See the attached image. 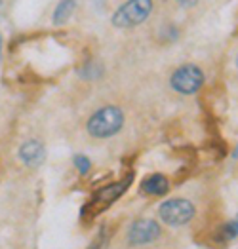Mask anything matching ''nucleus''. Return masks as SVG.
Returning a JSON list of instances; mask_svg holds the SVG:
<instances>
[{"mask_svg":"<svg viewBox=\"0 0 238 249\" xmlns=\"http://www.w3.org/2000/svg\"><path fill=\"white\" fill-rule=\"evenodd\" d=\"M168 190V179L164 175H152L149 179H145L143 183V192L151 194V196H160Z\"/></svg>","mask_w":238,"mask_h":249,"instance_id":"nucleus-8","label":"nucleus"},{"mask_svg":"<svg viewBox=\"0 0 238 249\" xmlns=\"http://www.w3.org/2000/svg\"><path fill=\"white\" fill-rule=\"evenodd\" d=\"M152 0H128L122 4L114 16H112V25L118 29H131L141 25L143 21L151 16Z\"/></svg>","mask_w":238,"mask_h":249,"instance_id":"nucleus-2","label":"nucleus"},{"mask_svg":"<svg viewBox=\"0 0 238 249\" xmlns=\"http://www.w3.org/2000/svg\"><path fill=\"white\" fill-rule=\"evenodd\" d=\"M74 8H76V2H74V0H61V2L55 6L54 16H52L54 25H65L67 21L71 19Z\"/></svg>","mask_w":238,"mask_h":249,"instance_id":"nucleus-7","label":"nucleus"},{"mask_svg":"<svg viewBox=\"0 0 238 249\" xmlns=\"http://www.w3.org/2000/svg\"><path fill=\"white\" fill-rule=\"evenodd\" d=\"M122 124H124V114L118 107H103L97 112H93L92 118L88 120V133L105 139L118 133L122 129Z\"/></svg>","mask_w":238,"mask_h":249,"instance_id":"nucleus-1","label":"nucleus"},{"mask_svg":"<svg viewBox=\"0 0 238 249\" xmlns=\"http://www.w3.org/2000/svg\"><path fill=\"white\" fill-rule=\"evenodd\" d=\"M2 44H4V40H2V35H0V55H2Z\"/></svg>","mask_w":238,"mask_h":249,"instance_id":"nucleus-13","label":"nucleus"},{"mask_svg":"<svg viewBox=\"0 0 238 249\" xmlns=\"http://www.w3.org/2000/svg\"><path fill=\"white\" fill-rule=\"evenodd\" d=\"M237 67H238V57H237Z\"/></svg>","mask_w":238,"mask_h":249,"instance_id":"nucleus-14","label":"nucleus"},{"mask_svg":"<svg viewBox=\"0 0 238 249\" xmlns=\"http://www.w3.org/2000/svg\"><path fill=\"white\" fill-rule=\"evenodd\" d=\"M73 162H74V166H76V169L82 173V175H86L88 171H90V160H88L84 154H76L74 158H73Z\"/></svg>","mask_w":238,"mask_h":249,"instance_id":"nucleus-10","label":"nucleus"},{"mask_svg":"<svg viewBox=\"0 0 238 249\" xmlns=\"http://www.w3.org/2000/svg\"><path fill=\"white\" fill-rule=\"evenodd\" d=\"M46 158V148L38 139L25 141L19 146V160L27 167H38Z\"/></svg>","mask_w":238,"mask_h":249,"instance_id":"nucleus-6","label":"nucleus"},{"mask_svg":"<svg viewBox=\"0 0 238 249\" xmlns=\"http://www.w3.org/2000/svg\"><path fill=\"white\" fill-rule=\"evenodd\" d=\"M160 217L164 223L172 227H181V225H187L195 217V208L189 200L173 198L160 206Z\"/></svg>","mask_w":238,"mask_h":249,"instance_id":"nucleus-3","label":"nucleus"},{"mask_svg":"<svg viewBox=\"0 0 238 249\" xmlns=\"http://www.w3.org/2000/svg\"><path fill=\"white\" fill-rule=\"evenodd\" d=\"M130 177L124 181V183H120V185H110L109 188H105V190H101L97 196H95V200H103V202H112L116 196H120L124 190H126V187L130 185Z\"/></svg>","mask_w":238,"mask_h":249,"instance_id":"nucleus-9","label":"nucleus"},{"mask_svg":"<svg viewBox=\"0 0 238 249\" xmlns=\"http://www.w3.org/2000/svg\"><path fill=\"white\" fill-rule=\"evenodd\" d=\"M177 4L181 6V8H193L198 4V0H177Z\"/></svg>","mask_w":238,"mask_h":249,"instance_id":"nucleus-11","label":"nucleus"},{"mask_svg":"<svg viewBox=\"0 0 238 249\" xmlns=\"http://www.w3.org/2000/svg\"><path fill=\"white\" fill-rule=\"evenodd\" d=\"M160 236V227L156 221L152 219H141L137 223H133L128 234V240L133 246H143V244H151Z\"/></svg>","mask_w":238,"mask_h":249,"instance_id":"nucleus-5","label":"nucleus"},{"mask_svg":"<svg viewBox=\"0 0 238 249\" xmlns=\"http://www.w3.org/2000/svg\"><path fill=\"white\" fill-rule=\"evenodd\" d=\"M227 232H229V236H231V238H233V236H237L238 234V221L237 223H233V225H229V227H227Z\"/></svg>","mask_w":238,"mask_h":249,"instance_id":"nucleus-12","label":"nucleus"},{"mask_svg":"<svg viewBox=\"0 0 238 249\" xmlns=\"http://www.w3.org/2000/svg\"><path fill=\"white\" fill-rule=\"evenodd\" d=\"M202 84H204V74L196 65H183L172 76L173 89L179 93H185V95L198 91Z\"/></svg>","mask_w":238,"mask_h":249,"instance_id":"nucleus-4","label":"nucleus"}]
</instances>
